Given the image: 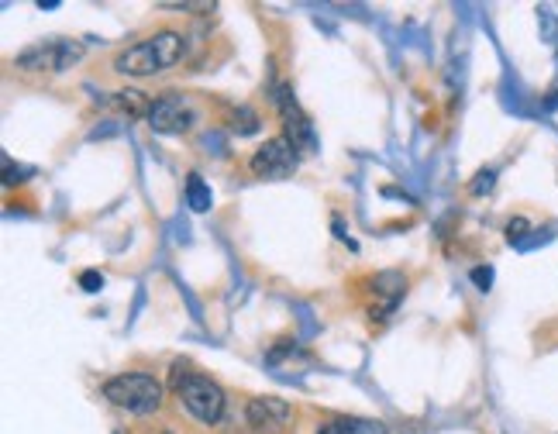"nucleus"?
<instances>
[{
	"label": "nucleus",
	"mask_w": 558,
	"mask_h": 434,
	"mask_svg": "<svg viewBox=\"0 0 558 434\" xmlns=\"http://www.w3.org/2000/svg\"><path fill=\"white\" fill-rule=\"evenodd\" d=\"M183 56V35H176V31H159V35L145 38V42L131 45V49H124L118 59H114V69H118L121 76H155L162 73V69L176 66Z\"/></svg>",
	"instance_id": "f257e3e1"
},
{
	"label": "nucleus",
	"mask_w": 558,
	"mask_h": 434,
	"mask_svg": "<svg viewBox=\"0 0 558 434\" xmlns=\"http://www.w3.org/2000/svg\"><path fill=\"white\" fill-rule=\"evenodd\" d=\"M183 362H173V390L176 397L200 424H217L224 417V390L211 376L183 372Z\"/></svg>",
	"instance_id": "f03ea898"
},
{
	"label": "nucleus",
	"mask_w": 558,
	"mask_h": 434,
	"mask_svg": "<svg viewBox=\"0 0 558 434\" xmlns=\"http://www.w3.org/2000/svg\"><path fill=\"white\" fill-rule=\"evenodd\" d=\"M104 400L128 414H155L162 407V383L149 372H121L104 383Z\"/></svg>",
	"instance_id": "7ed1b4c3"
},
{
	"label": "nucleus",
	"mask_w": 558,
	"mask_h": 434,
	"mask_svg": "<svg viewBox=\"0 0 558 434\" xmlns=\"http://www.w3.org/2000/svg\"><path fill=\"white\" fill-rule=\"evenodd\" d=\"M83 59V42H69V38H56V42H45V45H35V49L21 52L18 59H14V66L18 69H28V73H62V69H69L73 62Z\"/></svg>",
	"instance_id": "20e7f679"
},
{
	"label": "nucleus",
	"mask_w": 558,
	"mask_h": 434,
	"mask_svg": "<svg viewBox=\"0 0 558 434\" xmlns=\"http://www.w3.org/2000/svg\"><path fill=\"white\" fill-rule=\"evenodd\" d=\"M149 128L155 135H183L197 124V107L190 104L180 93H166V97L152 100V111H149Z\"/></svg>",
	"instance_id": "39448f33"
},
{
	"label": "nucleus",
	"mask_w": 558,
	"mask_h": 434,
	"mask_svg": "<svg viewBox=\"0 0 558 434\" xmlns=\"http://www.w3.org/2000/svg\"><path fill=\"white\" fill-rule=\"evenodd\" d=\"M248 166H252V173L259 176V180H283V176H290L293 169H297V149H293V142H286L283 135L269 138L266 145L255 149Z\"/></svg>",
	"instance_id": "423d86ee"
},
{
	"label": "nucleus",
	"mask_w": 558,
	"mask_h": 434,
	"mask_svg": "<svg viewBox=\"0 0 558 434\" xmlns=\"http://www.w3.org/2000/svg\"><path fill=\"white\" fill-rule=\"evenodd\" d=\"M276 107H279V114H283V121H286V142H293V149L297 152H310L317 145V138H314V124H310V118L304 111L297 107V100L290 97V90L286 87H279L276 90Z\"/></svg>",
	"instance_id": "0eeeda50"
},
{
	"label": "nucleus",
	"mask_w": 558,
	"mask_h": 434,
	"mask_svg": "<svg viewBox=\"0 0 558 434\" xmlns=\"http://www.w3.org/2000/svg\"><path fill=\"white\" fill-rule=\"evenodd\" d=\"M245 414H248V424H252V428H259V431H279L293 417V410H290V403L279 400V397H259V400L248 403Z\"/></svg>",
	"instance_id": "6e6552de"
},
{
	"label": "nucleus",
	"mask_w": 558,
	"mask_h": 434,
	"mask_svg": "<svg viewBox=\"0 0 558 434\" xmlns=\"http://www.w3.org/2000/svg\"><path fill=\"white\" fill-rule=\"evenodd\" d=\"M317 434H386V424L369 421V417H338V421L324 424Z\"/></svg>",
	"instance_id": "1a4fd4ad"
},
{
	"label": "nucleus",
	"mask_w": 558,
	"mask_h": 434,
	"mask_svg": "<svg viewBox=\"0 0 558 434\" xmlns=\"http://www.w3.org/2000/svg\"><path fill=\"white\" fill-rule=\"evenodd\" d=\"M186 204H190V211H197V214H207V211H211L214 193H211V186L204 183V176H200V173H190V176H186Z\"/></svg>",
	"instance_id": "9d476101"
},
{
	"label": "nucleus",
	"mask_w": 558,
	"mask_h": 434,
	"mask_svg": "<svg viewBox=\"0 0 558 434\" xmlns=\"http://www.w3.org/2000/svg\"><path fill=\"white\" fill-rule=\"evenodd\" d=\"M114 104H118L124 114H131V118H149V111H152V104L145 100V93H138V90L114 93Z\"/></svg>",
	"instance_id": "9b49d317"
},
{
	"label": "nucleus",
	"mask_w": 558,
	"mask_h": 434,
	"mask_svg": "<svg viewBox=\"0 0 558 434\" xmlns=\"http://www.w3.org/2000/svg\"><path fill=\"white\" fill-rule=\"evenodd\" d=\"M493 183H496V169H479L476 173V183L469 186L476 197H483V193H490L493 190Z\"/></svg>",
	"instance_id": "f8f14e48"
},
{
	"label": "nucleus",
	"mask_w": 558,
	"mask_h": 434,
	"mask_svg": "<svg viewBox=\"0 0 558 434\" xmlns=\"http://www.w3.org/2000/svg\"><path fill=\"white\" fill-rule=\"evenodd\" d=\"M238 114H242V124H235L238 135H252V131H259V118H255V114L248 111V107H242Z\"/></svg>",
	"instance_id": "ddd939ff"
},
{
	"label": "nucleus",
	"mask_w": 558,
	"mask_h": 434,
	"mask_svg": "<svg viewBox=\"0 0 558 434\" xmlns=\"http://www.w3.org/2000/svg\"><path fill=\"white\" fill-rule=\"evenodd\" d=\"M527 231H531V224H527L524 217H514V221L507 224V238H510V242H521Z\"/></svg>",
	"instance_id": "4468645a"
},
{
	"label": "nucleus",
	"mask_w": 558,
	"mask_h": 434,
	"mask_svg": "<svg viewBox=\"0 0 558 434\" xmlns=\"http://www.w3.org/2000/svg\"><path fill=\"white\" fill-rule=\"evenodd\" d=\"M80 286H83V290H87V293H97L100 286H104V276H100L97 269H87V273L80 276Z\"/></svg>",
	"instance_id": "2eb2a0df"
},
{
	"label": "nucleus",
	"mask_w": 558,
	"mask_h": 434,
	"mask_svg": "<svg viewBox=\"0 0 558 434\" xmlns=\"http://www.w3.org/2000/svg\"><path fill=\"white\" fill-rule=\"evenodd\" d=\"M472 283H476L479 290H490V283H493V269H472Z\"/></svg>",
	"instance_id": "dca6fc26"
},
{
	"label": "nucleus",
	"mask_w": 558,
	"mask_h": 434,
	"mask_svg": "<svg viewBox=\"0 0 558 434\" xmlns=\"http://www.w3.org/2000/svg\"><path fill=\"white\" fill-rule=\"evenodd\" d=\"M166 434H169V431H166Z\"/></svg>",
	"instance_id": "f3484780"
}]
</instances>
